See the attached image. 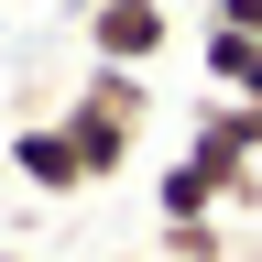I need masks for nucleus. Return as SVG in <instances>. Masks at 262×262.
<instances>
[{
  "label": "nucleus",
  "mask_w": 262,
  "mask_h": 262,
  "mask_svg": "<svg viewBox=\"0 0 262 262\" xmlns=\"http://www.w3.org/2000/svg\"><path fill=\"white\" fill-rule=\"evenodd\" d=\"M11 175L33 196H88V153L66 120H11Z\"/></svg>",
  "instance_id": "3"
},
{
  "label": "nucleus",
  "mask_w": 262,
  "mask_h": 262,
  "mask_svg": "<svg viewBox=\"0 0 262 262\" xmlns=\"http://www.w3.org/2000/svg\"><path fill=\"white\" fill-rule=\"evenodd\" d=\"M208 33H241V44H262V0H219Z\"/></svg>",
  "instance_id": "6"
},
{
  "label": "nucleus",
  "mask_w": 262,
  "mask_h": 262,
  "mask_svg": "<svg viewBox=\"0 0 262 262\" xmlns=\"http://www.w3.org/2000/svg\"><path fill=\"white\" fill-rule=\"evenodd\" d=\"M77 33H88V66H142L175 44V0H88L77 11Z\"/></svg>",
  "instance_id": "2"
},
{
  "label": "nucleus",
  "mask_w": 262,
  "mask_h": 262,
  "mask_svg": "<svg viewBox=\"0 0 262 262\" xmlns=\"http://www.w3.org/2000/svg\"><path fill=\"white\" fill-rule=\"evenodd\" d=\"M0 262H33V251H0Z\"/></svg>",
  "instance_id": "7"
},
{
  "label": "nucleus",
  "mask_w": 262,
  "mask_h": 262,
  "mask_svg": "<svg viewBox=\"0 0 262 262\" xmlns=\"http://www.w3.org/2000/svg\"><path fill=\"white\" fill-rule=\"evenodd\" d=\"M66 131H77V153H88V186H120L131 175V153H142V131H153V77H131V66H88L77 88H66Z\"/></svg>",
  "instance_id": "1"
},
{
  "label": "nucleus",
  "mask_w": 262,
  "mask_h": 262,
  "mask_svg": "<svg viewBox=\"0 0 262 262\" xmlns=\"http://www.w3.org/2000/svg\"><path fill=\"white\" fill-rule=\"evenodd\" d=\"M208 88L262 110V44H241V33H208Z\"/></svg>",
  "instance_id": "5"
},
{
  "label": "nucleus",
  "mask_w": 262,
  "mask_h": 262,
  "mask_svg": "<svg viewBox=\"0 0 262 262\" xmlns=\"http://www.w3.org/2000/svg\"><path fill=\"white\" fill-rule=\"evenodd\" d=\"M153 262H241L229 219H153Z\"/></svg>",
  "instance_id": "4"
}]
</instances>
